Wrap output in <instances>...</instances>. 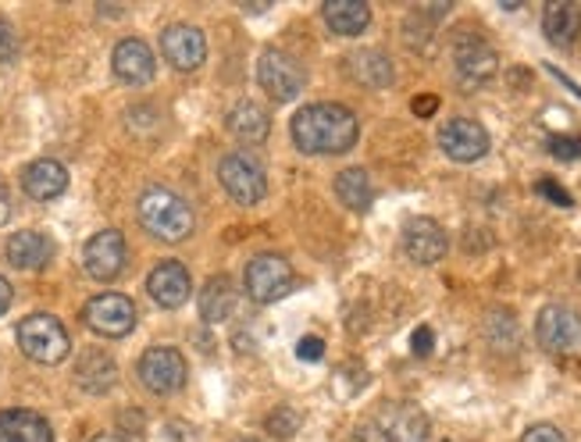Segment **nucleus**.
<instances>
[{"mask_svg": "<svg viewBox=\"0 0 581 442\" xmlns=\"http://www.w3.org/2000/svg\"><path fill=\"white\" fill-rule=\"evenodd\" d=\"M289 129L303 154H346L361 136L357 118L343 104H307Z\"/></svg>", "mask_w": 581, "mask_h": 442, "instance_id": "obj_1", "label": "nucleus"}, {"mask_svg": "<svg viewBox=\"0 0 581 442\" xmlns=\"http://www.w3.org/2000/svg\"><path fill=\"white\" fill-rule=\"evenodd\" d=\"M139 225L147 229L151 235L165 243H179L193 232V211L189 203L172 193V189H160V186H151L147 193L139 197Z\"/></svg>", "mask_w": 581, "mask_h": 442, "instance_id": "obj_2", "label": "nucleus"}, {"mask_svg": "<svg viewBox=\"0 0 581 442\" xmlns=\"http://www.w3.org/2000/svg\"><path fill=\"white\" fill-rule=\"evenodd\" d=\"M19 346L37 365H61L72 350V339L69 332H64V325L51 318V314H29L19 325Z\"/></svg>", "mask_w": 581, "mask_h": 442, "instance_id": "obj_3", "label": "nucleus"}, {"mask_svg": "<svg viewBox=\"0 0 581 442\" xmlns=\"http://www.w3.org/2000/svg\"><path fill=\"white\" fill-rule=\"evenodd\" d=\"M247 296L253 304H276L293 290V267L279 254H261L247 264Z\"/></svg>", "mask_w": 581, "mask_h": 442, "instance_id": "obj_4", "label": "nucleus"}, {"mask_svg": "<svg viewBox=\"0 0 581 442\" xmlns=\"http://www.w3.org/2000/svg\"><path fill=\"white\" fill-rule=\"evenodd\" d=\"M536 336L542 343V350L574 357L581 354V314H574L571 307H560V304L542 307L539 322H536Z\"/></svg>", "mask_w": 581, "mask_h": 442, "instance_id": "obj_5", "label": "nucleus"}, {"mask_svg": "<svg viewBox=\"0 0 581 442\" xmlns=\"http://www.w3.org/2000/svg\"><path fill=\"white\" fill-rule=\"evenodd\" d=\"M86 325L104 339H122L136 328V307L133 299L122 293H101L83 307Z\"/></svg>", "mask_w": 581, "mask_h": 442, "instance_id": "obj_6", "label": "nucleus"}, {"mask_svg": "<svg viewBox=\"0 0 581 442\" xmlns=\"http://www.w3.org/2000/svg\"><path fill=\"white\" fill-rule=\"evenodd\" d=\"M218 179L225 186V193H229L236 203H247V208H250V203H261L264 193H268V179H264L261 165H257L253 157H247V154L221 157Z\"/></svg>", "mask_w": 581, "mask_h": 442, "instance_id": "obj_7", "label": "nucleus"}, {"mask_svg": "<svg viewBox=\"0 0 581 442\" xmlns=\"http://www.w3.org/2000/svg\"><path fill=\"white\" fill-rule=\"evenodd\" d=\"M186 375H189L186 357L179 350H172V346H151V350L139 357V382L151 392H157V397L183 389Z\"/></svg>", "mask_w": 581, "mask_h": 442, "instance_id": "obj_8", "label": "nucleus"}, {"mask_svg": "<svg viewBox=\"0 0 581 442\" xmlns=\"http://www.w3.org/2000/svg\"><path fill=\"white\" fill-rule=\"evenodd\" d=\"M257 78H261V86L268 90V97H276L279 104L300 97V90L307 83L300 61L286 51H264L261 65H257Z\"/></svg>", "mask_w": 581, "mask_h": 442, "instance_id": "obj_9", "label": "nucleus"}, {"mask_svg": "<svg viewBox=\"0 0 581 442\" xmlns=\"http://www.w3.org/2000/svg\"><path fill=\"white\" fill-rule=\"evenodd\" d=\"M454 65H457V75L464 86H481L496 75L499 57L478 33H460L454 40Z\"/></svg>", "mask_w": 581, "mask_h": 442, "instance_id": "obj_10", "label": "nucleus"}, {"mask_svg": "<svg viewBox=\"0 0 581 442\" xmlns=\"http://www.w3.org/2000/svg\"><path fill=\"white\" fill-rule=\"evenodd\" d=\"M439 147L446 150V157H454V161L471 165V161H478V157L489 154V133L481 129L475 118H454V122L443 125Z\"/></svg>", "mask_w": 581, "mask_h": 442, "instance_id": "obj_11", "label": "nucleus"}, {"mask_svg": "<svg viewBox=\"0 0 581 442\" xmlns=\"http://www.w3.org/2000/svg\"><path fill=\"white\" fill-rule=\"evenodd\" d=\"M83 264L96 282H111L122 275L125 267V235L115 229L96 232L83 250Z\"/></svg>", "mask_w": 581, "mask_h": 442, "instance_id": "obj_12", "label": "nucleus"}, {"mask_svg": "<svg viewBox=\"0 0 581 442\" xmlns=\"http://www.w3.org/2000/svg\"><path fill=\"white\" fill-rule=\"evenodd\" d=\"M160 54H165L179 72H193L204 65L207 40L197 25H168L165 36H160Z\"/></svg>", "mask_w": 581, "mask_h": 442, "instance_id": "obj_13", "label": "nucleus"}, {"mask_svg": "<svg viewBox=\"0 0 581 442\" xmlns=\"http://www.w3.org/2000/svg\"><path fill=\"white\" fill-rule=\"evenodd\" d=\"M446 232L439 221L432 218H414L407 221V229H403V250H407V257L414 264H435L446 257Z\"/></svg>", "mask_w": 581, "mask_h": 442, "instance_id": "obj_14", "label": "nucleus"}, {"mask_svg": "<svg viewBox=\"0 0 581 442\" xmlns=\"http://www.w3.org/2000/svg\"><path fill=\"white\" fill-rule=\"evenodd\" d=\"M111 65H115V75L122 78L125 86H143L151 83L157 72L154 51L143 40H122L111 54Z\"/></svg>", "mask_w": 581, "mask_h": 442, "instance_id": "obj_15", "label": "nucleus"}, {"mask_svg": "<svg viewBox=\"0 0 581 442\" xmlns=\"http://www.w3.org/2000/svg\"><path fill=\"white\" fill-rule=\"evenodd\" d=\"M147 290L151 296L157 299L160 307H183L186 299H189V272L179 264V261H165V264H157L151 278H147Z\"/></svg>", "mask_w": 581, "mask_h": 442, "instance_id": "obj_16", "label": "nucleus"}, {"mask_svg": "<svg viewBox=\"0 0 581 442\" xmlns=\"http://www.w3.org/2000/svg\"><path fill=\"white\" fill-rule=\"evenodd\" d=\"M22 189L32 200H54L69 189V171L64 165L51 161V157H40L22 171Z\"/></svg>", "mask_w": 581, "mask_h": 442, "instance_id": "obj_17", "label": "nucleus"}, {"mask_svg": "<svg viewBox=\"0 0 581 442\" xmlns=\"http://www.w3.org/2000/svg\"><path fill=\"white\" fill-rule=\"evenodd\" d=\"M54 257V243L46 240L43 232H14L8 240V261L14 267H22V272H40V267H46V261Z\"/></svg>", "mask_w": 581, "mask_h": 442, "instance_id": "obj_18", "label": "nucleus"}, {"mask_svg": "<svg viewBox=\"0 0 581 442\" xmlns=\"http://www.w3.org/2000/svg\"><path fill=\"white\" fill-rule=\"evenodd\" d=\"M0 442H54V432L32 410H0Z\"/></svg>", "mask_w": 581, "mask_h": 442, "instance_id": "obj_19", "label": "nucleus"}, {"mask_svg": "<svg viewBox=\"0 0 581 442\" xmlns=\"http://www.w3.org/2000/svg\"><path fill=\"white\" fill-rule=\"evenodd\" d=\"M229 133L239 139V144H264L271 133V118L261 104L253 101H239L229 110Z\"/></svg>", "mask_w": 581, "mask_h": 442, "instance_id": "obj_20", "label": "nucleus"}, {"mask_svg": "<svg viewBox=\"0 0 581 442\" xmlns=\"http://www.w3.org/2000/svg\"><path fill=\"white\" fill-rule=\"evenodd\" d=\"M542 33L557 46H571L581 33V11L568 4V0H553L542 11Z\"/></svg>", "mask_w": 581, "mask_h": 442, "instance_id": "obj_21", "label": "nucleus"}, {"mask_svg": "<svg viewBox=\"0 0 581 442\" xmlns=\"http://www.w3.org/2000/svg\"><path fill=\"white\" fill-rule=\"evenodd\" d=\"M325 22L339 36H361L371 25V8L364 0H329L325 4Z\"/></svg>", "mask_w": 581, "mask_h": 442, "instance_id": "obj_22", "label": "nucleus"}, {"mask_svg": "<svg viewBox=\"0 0 581 442\" xmlns=\"http://www.w3.org/2000/svg\"><path fill=\"white\" fill-rule=\"evenodd\" d=\"M335 197L346 203L350 211H367L375 203V186H371L364 168H346L335 179Z\"/></svg>", "mask_w": 581, "mask_h": 442, "instance_id": "obj_23", "label": "nucleus"}, {"mask_svg": "<svg viewBox=\"0 0 581 442\" xmlns=\"http://www.w3.org/2000/svg\"><path fill=\"white\" fill-rule=\"evenodd\" d=\"M236 311V290L229 275H215L200 290V314L207 322H225Z\"/></svg>", "mask_w": 581, "mask_h": 442, "instance_id": "obj_24", "label": "nucleus"}, {"mask_svg": "<svg viewBox=\"0 0 581 442\" xmlns=\"http://www.w3.org/2000/svg\"><path fill=\"white\" fill-rule=\"evenodd\" d=\"M115 360H111L107 354L101 350H90L83 360H79V368H75V378H79V386H83L86 392H104L115 386Z\"/></svg>", "mask_w": 581, "mask_h": 442, "instance_id": "obj_25", "label": "nucleus"}, {"mask_svg": "<svg viewBox=\"0 0 581 442\" xmlns=\"http://www.w3.org/2000/svg\"><path fill=\"white\" fill-rule=\"evenodd\" d=\"M350 72L357 83L371 86V90H382V86H390L393 83V65L385 61L378 51H361V54H353L350 57Z\"/></svg>", "mask_w": 581, "mask_h": 442, "instance_id": "obj_26", "label": "nucleus"}, {"mask_svg": "<svg viewBox=\"0 0 581 442\" xmlns=\"http://www.w3.org/2000/svg\"><path fill=\"white\" fill-rule=\"evenodd\" d=\"M268 432L279 435V439H293L300 432V414L289 407H276V414L268 418Z\"/></svg>", "mask_w": 581, "mask_h": 442, "instance_id": "obj_27", "label": "nucleus"}, {"mask_svg": "<svg viewBox=\"0 0 581 442\" xmlns=\"http://www.w3.org/2000/svg\"><path fill=\"white\" fill-rule=\"evenodd\" d=\"M550 154L557 157V161H578L581 157V136H553Z\"/></svg>", "mask_w": 581, "mask_h": 442, "instance_id": "obj_28", "label": "nucleus"}, {"mask_svg": "<svg viewBox=\"0 0 581 442\" xmlns=\"http://www.w3.org/2000/svg\"><path fill=\"white\" fill-rule=\"evenodd\" d=\"M14 54H19V36H14V29L0 19V65L14 61Z\"/></svg>", "mask_w": 581, "mask_h": 442, "instance_id": "obj_29", "label": "nucleus"}, {"mask_svg": "<svg viewBox=\"0 0 581 442\" xmlns=\"http://www.w3.org/2000/svg\"><path fill=\"white\" fill-rule=\"evenodd\" d=\"M536 189H539V193H542L546 200H553L557 208H571V203H574V200H571V193H568V189H563V186H557L553 179H542Z\"/></svg>", "mask_w": 581, "mask_h": 442, "instance_id": "obj_30", "label": "nucleus"}, {"mask_svg": "<svg viewBox=\"0 0 581 442\" xmlns=\"http://www.w3.org/2000/svg\"><path fill=\"white\" fill-rule=\"evenodd\" d=\"M521 442H568V439H563V432L553 429V424H531L521 435Z\"/></svg>", "mask_w": 581, "mask_h": 442, "instance_id": "obj_31", "label": "nucleus"}, {"mask_svg": "<svg viewBox=\"0 0 581 442\" xmlns=\"http://www.w3.org/2000/svg\"><path fill=\"white\" fill-rule=\"evenodd\" d=\"M353 442H396V439H393L390 432H385L378 421H367V424H361V429H357Z\"/></svg>", "mask_w": 581, "mask_h": 442, "instance_id": "obj_32", "label": "nucleus"}, {"mask_svg": "<svg viewBox=\"0 0 581 442\" xmlns=\"http://www.w3.org/2000/svg\"><path fill=\"white\" fill-rule=\"evenodd\" d=\"M297 357L300 360H321V357H325V343H321L318 336H303L297 343Z\"/></svg>", "mask_w": 581, "mask_h": 442, "instance_id": "obj_33", "label": "nucleus"}, {"mask_svg": "<svg viewBox=\"0 0 581 442\" xmlns=\"http://www.w3.org/2000/svg\"><path fill=\"white\" fill-rule=\"evenodd\" d=\"M411 343H414V354H417V357H428V354H432V343H435L432 328L422 325V328L414 332V339H411Z\"/></svg>", "mask_w": 581, "mask_h": 442, "instance_id": "obj_34", "label": "nucleus"}, {"mask_svg": "<svg viewBox=\"0 0 581 442\" xmlns=\"http://www.w3.org/2000/svg\"><path fill=\"white\" fill-rule=\"evenodd\" d=\"M414 115L417 118H428V115H435V107H439V101H435V97H414Z\"/></svg>", "mask_w": 581, "mask_h": 442, "instance_id": "obj_35", "label": "nucleus"}, {"mask_svg": "<svg viewBox=\"0 0 581 442\" xmlns=\"http://www.w3.org/2000/svg\"><path fill=\"white\" fill-rule=\"evenodd\" d=\"M11 218V193H8V186H0V225Z\"/></svg>", "mask_w": 581, "mask_h": 442, "instance_id": "obj_36", "label": "nucleus"}, {"mask_svg": "<svg viewBox=\"0 0 581 442\" xmlns=\"http://www.w3.org/2000/svg\"><path fill=\"white\" fill-rule=\"evenodd\" d=\"M8 307H11V282L0 275V314H8Z\"/></svg>", "mask_w": 581, "mask_h": 442, "instance_id": "obj_37", "label": "nucleus"}, {"mask_svg": "<svg viewBox=\"0 0 581 442\" xmlns=\"http://www.w3.org/2000/svg\"><path fill=\"white\" fill-rule=\"evenodd\" d=\"M93 442H125V439H118V435H96Z\"/></svg>", "mask_w": 581, "mask_h": 442, "instance_id": "obj_38", "label": "nucleus"}, {"mask_svg": "<svg viewBox=\"0 0 581 442\" xmlns=\"http://www.w3.org/2000/svg\"><path fill=\"white\" fill-rule=\"evenodd\" d=\"M239 442H257V439H239Z\"/></svg>", "mask_w": 581, "mask_h": 442, "instance_id": "obj_39", "label": "nucleus"}]
</instances>
